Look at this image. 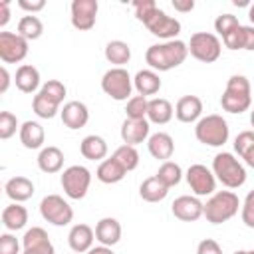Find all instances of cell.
Instances as JSON below:
<instances>
[{
    "label": "cell",
    "instance_id": "6da1fadb",
    "mask_svg": "<svg viewBox=\"0 0 254 254\" xmlns=\"http://www.w3.org/2000/svg\"><path fill=\"white\" fill-rule=\"evenodd\" d=\"M189 56V44L183 40H169L161 44H153L145 52V62L153 71H169L179 67Z\"/></svg>",
    "mask_w": 254,
    "mask_h": 254
},
{
    "label": "cell",
    "instance_id": "7a4b0ae2",
    "mask_svg": "<svg viewBox=\"0 0 254 254\" xmlns=\"http://www.w3.org/2000/svg\"><path fill=\"white\" fill-rule=\"evenodd\" d=\"M220 105L228 113H244L252 105V91L250 81L246 75H230L224 87V93L220 97Z\"/></svg>",
    "mask_w": 254,
    "mask_h": 254
},
{
    "label": "cell",
    "instance_id": "3957f363",
    "mask_svg": "<svg viewBox=\"0 0 254 254\" xmlns=\"http://www.w3.org/2000/svg\"><path fill=\"white\" fill-rule=\"evenodd\" d=\"M240 206H242L240 198L232 190H218V192L210 194V198L206 200L204 218L210 224H222V222L230 220L232 216H236Z\"/></svg>",
    "mask_w": 254,
    "mask_h": 254
},
{
    "label": "cell",
    "instance_id": "277c9868",
    "mask_svg": "<svg viewBox=\"0 0 254 254\" xmlns=\"http://www.w3.org/2000/svg\"><path fill=\"white\" fill-rule=\"evenodd\" d=\"M212 173L226 189H238L246 183V169L232 153H218L212 159Z\"/></svg>",
    "mask_w": 254,
    "mask_h": 254
},
{
    "label": "cell",
    "instance_id": "5b68a950",
    "mask_svg": "<svg viewBox=\"0 0 254 254\" xmlns=\"http://www.w3.org/2000/svg\"><path fill=\"white\" fill-rule=\"evenodd\" d=\"M228 123L226 119H222V115H206V117H200L196 121V127H194V137L198 143L206 145V147H222L226 141H228Z\"/></svg>",
    "mask_w": 254,
    "mask_h": 254
},
{
    "label": "cell",
    "instance_id": "8992f818",
    "mask_svg": "<svg viewBox=\"0 0 254 254\" xmlns=\"http://www.w3.org/2000/svg\"><path fill=\"white\" fill-rule=\"evenodd\" d=\"M101 89L115 101H129L133 91V77L125 67H111L101 77Z\"/></svg>",
    "mask_w": 254,
    "mask_h": 254
},
{
    "label": "cell",
    "instance_id": "52a82bcc",
    "mask_svg": "<svg viewBox=\"0 0 254 254\" xmlns=\"http://www.w3.org/2000/svg\"><path fill=\"white\" fill-rule=\"evenodd\" d=\"M220 52H222V42L218 40L216 34H210V32H194L190 36V42H189V54L202 62V64H212L220 58Z\"/></svg>",
    "mask_w": 254,
    "mask_h": 254
},
{
    "label": "cell",
    "instance_id": "ba28073f",
    "mask_svg": "<svg viewBox=\"0 0 254 254\" xmlns=\"http://www.w3.org/2000/svg\"><path fill=\"white\" fill-rule=\"evenodd\" d=\"M60 183H62V189H64V192H65L67 198L81 200L87 194V190H89L91 173L83 165H71V167H67L62 173Z\"/></svg>",
    "mask_w": 254,
    "mask_h": 254
},
{
    "label": "cell",
    "instance_id": "9c48e42d",
    "mask_svg": "<svg viewBox=\"0 0 254 254\" xmlns=\"http://www.w3.org/2000/svg\"><path fill=\"white\" fill-rule=\"evenodd\" d=\"M40 214L54 226H67L73 220V208L60 194H48L40 202Z\"/></svg>",
    "mask_w": 254,
    "mask_h": 254
},
{
    "label": "cell",
    "instance_id": "30bf717a",
    "mask_svg": "<svg viewBox=\"0 0 254 254\" xmlns=\"http://www.w3.org/2000/svg\"><path fill=\"white\" fill-rule=\"evenodd\" d=\"M187 183L190 187V190L194 192V196H208L214 194L216 190V177L212 173V169H208L206 165H190L185 173Z\"/></svg>",
    "mask_w": 254,
    "mask_h": 254
},
{
    "label": "cell",
    "instance_id": "8fae6325",
    "mask_svg": "<svg viewBox=\"0 0 254 254\" xmlns=\"http://www.w3.org/2000/svg\"><path fill=\"white\" fill-rule=\"evenodd\" d=\"M28 44L18 32H0V60L4 64H20L28 56Z\"/></svg>",
    "mask_w": 254,
    "mask_h": 254
},
{
    "label": "cell",
    "instance_id": "7c38bea8",
    "mask_svg": "<svg viewBox=\"0 0 254 254\" xmlns=\"http://www.w3.org/2000/svg\"><path fill=\"white\" fill-rule=\"evenodd\" d=\"M145 26H147V30H149L153 36H157V38H161V40H165V42L177 40V36L181 34V22H179L177 18L169 16L167 12H163L161 8H157V10L151 14V18L145 22Z\"/></svg>",
    "mask_w": 254,
    "mask_h": 254
},
{
    "label": "cell",
    "instance_id": "4fadbf2b",
    "mask_svg": "<svg viewBox=\"0 0 254 254\" xmlns=\"http://www.w3.org/2000/svg\"><path fill=\"white\" fill-rule=\"evenodd\" d=\"M99 4L97 0H73L71 2V26L79 32H87L95 26Z\"/></svg>",
    "mask_w": 254,
    "mask_h": 254
},
{
    "label": "cell",
    "instance_id": "5bb4252c",
    "mask_svg": "<svg viewBox=\"0 0 254 254\" xmlns=\"http://www.w3.org/2000/svg\"><path fill=\"white\" fill-rule=\"evenodd\" d=\"M171 212L175 214V218H179L183 222H196L200 216H204V202H200L198 196L183 194L173 200Z\"/></svg>",
    "mask_w": 254,
    "mask_h": 254
},
{
    "label": "cell",
    "instance_id": "9a60e30c",
    "mask_svg": "<svg viewBox=\"0 0 254 254\" xmlns=\"http://www.w3.org/2000/svg\"><path fill=\"white\" fill-rule=\"evenodd\" d=\"M24 252L22 254H56L54 244L48 236V232L42 226H32L22 236Z\"/></svg>",
    "mask_w": 254,
    "mask_h": 254
},
{
    "label": "cell",
    "instance_id": "2e32d148",
    "mask_svg": "<svg viewBox=\"0 0 254 254\" xmlns=\"http://www.w3.org/2000/svg\"><path fill=\"white\" fill-rule=\"evenodd\" d=\"M149 129H151V123L147 119H127L125 117V121L121 123V139L125 145L137 147L139 143H143L151 137Z\"/></svg>",
    "mask_w": 254,
    "mask_h": 254
},
{
    "label": "cell",
    "instance_id": "e0dca14e",
    "mask_svg": "<svg viewBox=\"0 0 254 254\" xmlns=\"http://www.w3.org/2000/svg\"><path fill=\"white\" fill-rule=\"evenodd\" d=\"M60 115H62V123L67 129H81L89 121V109L81 101H67L60 111Z\"/></svg>",
    "mask_w": 254,
    "mask_h": 254
},
{
    "label": "cell",
    "instance_id": "ac0fdd59",
    "mask_svg": "<svg viewBox=\"0 0 254 254\" xmlns=\"http://www.w3.org/2000/svg\"><path fill=\"white\" fill-rule=\"evenodd\" d=\"M93 240H95V230L89 224H73L69 234H67V244L75 254H83L87 250L93 248Z\"/></svg>",
    "mask_w": 254,
    "mask_h": 254
},
{
    "label": "cell",
    "instance_id": "d6986e66",
    "mask_svg": "<svg viewBox=\"0 0 254 254\" xmlns=\"http://www.w3.org/2000/svg\"><path fill=\"white\" fill-rule=\"evenodd\" d=\"M202 115V101L196 95H183L175 105V117L181 123H194Z\"/></svg>",
    "mask_w": 254,
    "mask_h": 254
},
{
    "label": "cell",
    "instance_id": "ffe728a7",
    "mask_svg": "<svg viewBox=\"0 0 254 254\" xmlns=\"http://www.w3.org/2000/svg\"><path fill=\"white\" fill-rule=\"evenodd\" d=\"M147 149L151 153V157L159 159V161H169L175 153V141L169 133L165 131H159V133H153L149 139H147Z\"/></svg>",
    "mask_w": 254,
    "mask_h": 254
},
{
    "label": "cell",
    "instance_id": "44dd1931",
    "mask_svg": "<svg viewBox=\"0 0 254 254\" xmlns=\"http://www.w3.org/2000/svg\"><path fill=\"white\" fill-rule=\"evenodd\" d=\"M95 240L103 246H115L121 240V224L113 216H105L95 224Z\"/></svg>",
    "mask_w": 254,
    "mask_h": 254
},
{
    "label": "cell",
    "instance_id": "7402d4cb",
    "mask_svg": "<svg viewBox=\"0 0 254 254\" xmlns=\"http://www.w3.org/2000/svg\"><path fill=\"white\" fill-rule=\"evenodd\" d=\"M4 190H6V196H8L10 200H14V202H24V200L32 198V194H34L36 189H34V183H32L28 177L18 175V177H12V179L6 181Z\"/></svg>",
    "mask_w": 254,
    "mask_h": 254
},
{
    "label": "cell",
    "instance_id": "603a6c76",
    "mask_svg": "<svg viewBox=\"0 0 254 254\" xmlns=\"http://www.w3.org/2000/svg\"><path fill=\"white\" fill-rule=\"evenodd\" d=\"M14 83L22 93H34L40 87V71L32 64H22L16 69Z\"/></svg>",
    "mask_w": 254,
    "mask_h": 254
},
{
    "label": "cell",
    "instance_id": "cb8c5ba5",
    "mask_svg": "<svg viewBox=\"0 0 254 254\" xmlns=\"http://www.w3.org/2000/svg\"><path fill=\"white\" fill-rule=\"evenodd\" d=\"M133 87L137 89L139 95L143 97H149V95H155L159 93L161 89V77L157 71L153 69H139L133 77Z\"/></svg>",
    "mask_w": 254,
    "mask_h": 254
},
{
    "label": "cell",
    "instance_id": "d4e9b609",
    "mask_svg": "<svg viewBox=\"0 0 254 254\" xmlns=\"http://www.w3.org/2000/svg\"><path fill=\"white\" fill-rule=\"evenodd\" d=\"M173 115H175V107L171 105L169 99H163V97L149 99V109H147V121L149 123L165 125L173 119Z\"/></svg>",
    "mask_w": 254,
    "mask_h": 254
},
{
    "label": "cell",
    "instance_id": "484cf974",
    "mask_svg": "<svg viewBox=\"0 0 254 254\" xmlns=\"http://www.w3.org/2000/svg\"><path fill=\"white\" fill-rule=\"evenodd\" d=\"M38 167H40L42 173H48V175L60 173L62 167H64V153H62V149L54 147V145L42 147V151L38 155Z\"/></svg>",
    "mask_w": 254,
    "mask_h": 254
},
{
    "label": "cell",
    "instance_id": "4316f807",
    "mask_svg": "<svg viewBox=\"0 0 254 254\" xmlns=\"http://www.w3.org/2000/svg\"><path fill=\"white\" fill-rule=\"evenodd\" d=\"M18 133H20V143L26 149H40L46 141V131L38 121H24Z\"/></svg>",
    "mask_w": 254,
    "mask_h": 254
},
{
    "label": "cell",
    "instance_id": "83f0119b",
    "mask_svg": "<svg viewBox=\"0 0 254 254\" xmlns=\"http://www.w3.org/2000/svg\"><path fill=\"white\" fill-rule=\"evenodd\" d=\"M79 151L87 161H103L107 157V143L99 135H87L81 139Z\"/></svg>",
    "mask_w": 254,
    "mask_h": 254
},
{
    "label": "cell",
    "instance_id": "f1b7e54d",
    "mask_svg": "<svg viewBox=\"0 0 254 254\" xmlns=\"http://www.w3.org/2000/svg\"><path fill=\"white\" fill-rule=\"evenodd\" d=\"M28 222V210L20 202H12L2 210V224L6 230H22Z\"/></svg>",
    "mask_w": 254,
    "mask_h": 254
},
{
    "label": "cell",
    "instance_id": "f546056e",
    "mask_svg": "<svg viewBox=\"0 0 254 254\" xmlns=\"http://www.w3.org/2000/svg\"><path fill=\"white\" fill-rule=\"evenodd\" d=\"M125 173L127 171L113 157H109V159H103L99 163V167L95 171V177H97V181H101L105 185H115V183H119V181L125 179Z\"/></svg>",
    "mask_w": 254,
    "mask_h": 254
},
{
    "label": "cell",
    "instance_id": "4dcf8cb0",
    "mask_svg": "<svg viewBox=\"0 0 254 254\" xmlns=\"http://www.w3.org/2000/svg\"><path fill=\"white\" fill-rule=\"evenodd\" d=\"M139 194H141V198L147 200V202H161L163 198H167L169 187L163 185V183L157 179V175H153V177H149V179H145V181L141 183Z\"/></svg>",
    "mask_w": 254,
    "mask_h": 254
},
{
    "label": "cell",
    "instance_id": "1f68e13d",
    "mask_svg": "<svg viewBox=\"0 0 254 254\" xmlns=\"http://www.w3.org/2000/svg\"><path fill=\"white\" fill-rule=\"evenodd\" d=\"M105 60L115 67H123L131 60V46L123 40H111L105 46Z\"/></svg>",
    "mask_w": 254,
    "mask_h": 254
},
{
    "label": "cell",
    "instance_id": "d6a6232c",
    "mask_svg": "<svg viewBox=\"0 0 254 254\" xmlns=\"http://www.w3.org/2000/svg\"><path fill=\"white\" fill-rule=\"evenodd\" d=\"M234 151L248 167L254 169V131H242L234 139Z\"/></svg>",
    "mask_w": 254,
    "mask_h": 254
},
{
    "label": "cell",
    "instance_id": "836d02e7",
    "mask_svg": "<svg viewBox=\"0 0 254 254\" xmlns=\"http://www.w3.org/2000/svg\"><path fill=\"white\" fill-rule=\"evenodd\" d=\"M18 34L22 38H26L28 42L30 40H38L42 34H44V24L38 16L34 14H28V16H22L20 22H18Z\"/></svg>",
    "mask_w": 254,
    "mask_h": 254
},
{
    "label": "cell",
    "instance_id": "e575fe53",
    "mask_svg": "<svg viewBox=\"0 0 254 254\" xmlns=\"http://www.w3.org/2000/svg\"><path fill=\"white\" fill-rule=\"evenodd\" d=\"M32 109L40 119H54L60 111V103L52 101L50 97H46L42 91H38L32 99Z\"/></svg>",
    "mask_w": 254,
    "mask_h": 254
},
{
    "label": "cell",
    "instance_id": "d590c367",
    "mask_svg": "<svg viewBox=\"0 0 254 254\" xmlns=\"http://www.w3.org/2000/svg\"><path fill=\"white\" fill-rule=\"evenodd\" d=\"M157 179L163 185H167L169 189L171 187H177L181 183V179H183V169L175 161H165V163H161V167L157 171Z\"/></svg>",
    "mask_w": 254,
    "mask_h": 254
},
{
    "label": "cell",
    "instance_id": "8d00e7d4",
    "mask_svg": "<svg viewBox=\"0 0 254 254\" xmlns=\"http://www.w3.org/2000/svg\"><path fill=\"white\" fill-rule=\"evenodd\" d=\"M111 157H113L127 173L133 171V169H137V165H139V153H137V149L131 147V145H125V143H123L121 147H117Z\"/></svg>",
    "mask_w": 254,
    "mask_h": 254
},
{
    "label": "cell",
    "instance_id": "74e56055",
    "mask_svg": "<svg viewBox=\"0 0 254 254\" xmlns=\"http://www.w3.org/2000/svg\"><path fill=\"white\" fill-rule=\"evenodd\" d=\"M147 109L149 99L143 95H133L125 105V115L127 119H147Z\"/></svg>",
    "mask_w": 254,
    "mask_h": 254
},
{
    "label": "cell",
    "instance_id": "f35d334b",
    "mask_svg": "<svg viewBox=\"0 0 254 254\" xmlns=\"http://www.w3.org/2000/svg\"><path fill=\"white\" fill-rule=\"evenodd\" d=\"M40 91H42L46 97H50L52 101L60 103V105H62V101H64V97H65V93H67L65 85H64L60 79H48V81L40 87Z\"/></svg>",
    "mask_w": 254,
    "mask_h": 254
},
{
    "label": "cell",
    "instance_id": "ab89813d",
    "mask_svg": "<svg viewBox=\"0 0 254 254\" xmlns=\"http://www.w3.org/2000/svg\"><path fill=\"white\" fill-rule=\"evenodd\" d=\"M16 131H20L18 119L14 113L10 111H2L0 113V139H10L12 135H16Z\"/></svg>",
    "mask_w": 254,
    "mask_h": 254
},
{
    "label": "cell",
    "instance_id": "60d3db41",
    "mask_svg": "<svg viewBox=\"0 0 254 254\" xmlns=\"http://www.w3.org/2000/svg\"><path fill=\"white\" fill-rule=\"evenodd\" d=\"M240 26V22H238V18L234 16V14H220L216 20H214V30L224 38L226 34H230L232 30H236Z\"/></svg>",
    "mask_w": 254,
    "mask_h": 254
},
{
    "label": "cell",
    "instance_id": "b9f144b4",
    "mask_svg": "<svg viewBox=\"0 0 254 254\" xmlns=\"http://www.w3.org/2000/svg\"><path fill=\"white\" fill-rule=\"evenodd\" d=\"M157 8H159V6H157V2H155V0H137V2H133L135 18H137L139 22H143V24L151 18V14H153Z\"/></svg>",
    "mask_w": 254,
    "mask_h": 254
},
{
    "label": "cell",
    "instance_id": "7bdbcfd3",
    "mask_svg": "<svg viewBox=\"0 0 254 254\" xmlns=\"http://www.w3.org/2000/svg\"><path fill=\"white\" fill-rule=\"evenodd\" d=\"M240 216H242V222L248 226V228H254V190H250L240 206Z\"/></svg>",
    "mask_w": 254,
    "mask_h": 254
},
{
    "label": "cell",
    "instance_id": "ee69618b",
    "mask_svg": "<svg viewBox=\"0 0 254 254\" xmlns=\"http://www.w3.org/2000/svg\"><path fill=\"white\" fill-rule=\"evenodd\" d=\"M0 254H20V242L14 234H0Z\"/></svg>",
    "mask_w": 254,
    "mask_h": 254
},
{
    "label": "cell",
    "instance_id": "f6af8a7d",
    "mask_svg": "<svg viewBox=\"0 0 254 254\" xmlns=\"http://www.w3.org/2000/svg\"><path fill=\"white\" fill-rule=\"evenodd\" d=\"M240 28H242V24H240L236 30H232L230 34H226V36L222 38V44H224L228 50H242V36H240Z\"/></svg>",
    "mask_w": 254,
    "mask_h": 254
},
{
    "label": "cell",
    "instance_id": "bcb514c9",
    "mask_svg": "<svg viewBox=\"0 0 254 254\" xmlns=\"http://www.w3.org/2000/svg\"><path fill=\"white\" fill-rule=\"evenodd\" d=\"M196 254H222V248H220V244H218L216 240H212V238H204V240L198 242V246H196Z\"/></svg>",
    "mask_w": 254,
    "mask_h": 254
},
{
    "label": "cell",
    "instance_id": "7dc6e473",
    "mask_svg": "<svg viewBox=\"0 0 254 254\" xmlns=\"http://www.w3.org/2000/svg\"><path fill=\"white\" fill-rule=\"evenodd\" d=\"M240 36H242V50L254 52V26H242Z\"/></svg>",
    "mask_w": 254,
    "mask_h": 254
},
{
    "label": "cell",
    "instance_id": "c3c4849f",
    "mask_svg": "<svg viewBox=\"0 0 254 254\" xmlns=\"http://www.w3.org/2000/svg\"><path fill=\"white\" fill-rule=\"evenodd\" d=\"M18 6L22 8V10H26V12H30V14H36V12H40V10H44L46 8V2L44 0H18Z\"/></svg>",
    "mask_w": 254,
    "mask_h": 254
},
{
    "label": "cell",
    "instance_id": "681fc988",
    "mask_svg": "<svg viewBox=\"0 0 254 254\" xmlns=\"http://www.w3.org/2000/svg\"><path fill=\"white\" fill-rule=\"evenodd\" d=\"M171 4L181 14H187V12H192L194 10V0H173Z\"/></svg>",
    "mask_w": 254,
    "mask_h": 254
},
{
    "label": "cell",
    "instance_id": "f907efd6",
    "mask_svg": "<svg viewBox=\"0 0 254 254\" xmlns=\"http://www.w3.org/2000/svg\"><path fill=\"white\" fill-rule=\"evenodd\" d=\"M10 20V2L8 0H2L0 2V28H4Z\"/></svg>",
    "mask_w": 254,
    "mask_h": 254
},
{
    "label": "cell",
    "instance_id": "816d5d0a",
    "mask_svg": "<svg viewBox=\"0 0 254 254\" xmlns=\"http://www.w3.org/2000/svg\"><path fill=\"white\" fill-rule=\"evenodd\" d=\"M0 93H6L8 91V87H10V73H8V69H6V65H2L0 67Z\"/></svg>",
    "mask_w": 254,
    "mask_h": 254
},
{
    "label": "cell",
    "instance_id": "f5cc1de1",
    "mask_svg": "<svg viewBox=\"0 0 254 254\" xmlns=\"http://www.w3.org/2000/svg\"><path fill=\"white\" fill-rule=\"evenodd\" d=\"M85 254H115V252L111 250V246H103V244H99V246H93L91 250H87Z\"/></svg>",
    "mask_w": 254,
    "mask_h": 254
},
{
    "label": "cell",
    "instance_id": "db71d44e",
    "mask_svg": "<svg viewBox=\"0 0 254 254\" xmlns=\"http://www.w3.org/2000/svg\"><path fill=\"white\" fill-rule=\"evenodd\" d=\"M248 18H250V22H252V26H254V2L250 4V10H248Z\"/></svg>",
    "mask_w": 254,
    "mask_h": 254
},
{
    "label": "cell",
    "instance_id": "11a10c76",
    "mask_svg": "<svg viewBox=\"0 0 254 254\" xmlns=\"http://www.w3.org/2000/svg\"><path fill=\"white\" fill-rule=\"evenodd\" d=\"M250 125H252V127H254V109H252V111H250Z\"/></svg>",
    "mask_w": 254,
    "mask_h": 254
},
{
    "label": "cell",
    "instance_id": "9f6ffc18",
    "mask_svg": "<svg viewBox=\"0 0 254 254\" xmlns=\"http://www.w3.org/2000/svg\"><path fill=\"white\" fill-rule=\"evenodd\" d=\"M246 254H254V248L252 250H246Z\"/></svg>",
    "mask_w": 254,
    "mask_h": 254
}]
</instances>
